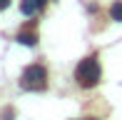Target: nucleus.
Here are the masks:
<instances>
[{"instance_id":"0eeeda50","label":"nucleus","mask_w":122,"mask_h":120,"mask_svg":"<svg viewBox=\"0 0 122 120\" xmlns=\"http://www.w3.org/2000/svg\"><path fill=\"white\" fill-rule=\"evenodd\" d=\"M45 3L47 0H37V8H45Z\"/></svg>"},{"instance_id":"f257e3e1","label":"nucleus","mask_w":122,"mask_h":120,"mask_svg":"<svg viewBox=\"0 0 122 120\" xmlns=\"http://www.w3.org/2000/svg\"><path fill=\"white\" fill-rule=\"evenodd\" d=\"M100 78H102V70H100V63L95 55L80 60V65L75 68V80L80 88H95L100 83Z\"/></svg>"},{"instance_id":"39448f33","label":"nucleus","mask_w":122,"mask_h":120,"mask_svg":"<svg viewBox=\"0 0 122 120\" xmlns=\"http://www.w3.org/2000/svg\"><path fill=\"white\" fill-rule=\"evenodd\" d=\"M110 15H112V20L122 23V3H115L112 8H110Z\"/></svg>"},{"instance_id":"20e7f679","label":"nucleus","mask_w":122,"mask_h":120,"mask_svg":"<svg viewBox=\"0 0 122 120\" xmlns=\"http://www.w3.org/2000/svg\"><path fill=\"white\" fill-rule=\"evenodd\" d=\"M18 43H20V45H35V43H37V35H35V33H20V35H18Z\"/></svg>"},{"instance_id":"7ed1b4c3","label":"nucleus","mask_w":122,"mask_h":120,"mask_svg":"<svg viewBox=\"0 0 122 120\" xmlns=\"http://www.w3.org/2000/svg\"><path fill=\"white\" fill-rule=\"evenodd\" d=\"M35 10H40L37 8V0H20V13L23 15H32Z\"/></svg>"},{"instance_id":"423d86ee","label":"nucleus","mask_w":122,"mask_h":120,"mask_svg":"<svg viewBox=\"0 0 122 120\" xmlns=\"http://www.w3.org/2000/svg\"><path fill=\"white\" fill-rule=\"evenodd\" d=\"M8 5H10V0H0V10H5Z\"/></svg>"},{"instance_id":"f03ea898","label":"nucleus","mask_w":122,"mask_h":120,"mask_svg":"<svg viewBox=\"0 0 122 120\" xmlns=\"http://www.w3.org/2000/svg\"><path fill=\"white\" fill-rule=\"evenodd\" d=\"M20 88L23 90H45L47 88V70L42 65H27L20 75Z\"/></svg>"}]
</instances>
